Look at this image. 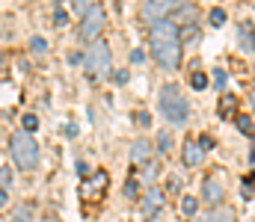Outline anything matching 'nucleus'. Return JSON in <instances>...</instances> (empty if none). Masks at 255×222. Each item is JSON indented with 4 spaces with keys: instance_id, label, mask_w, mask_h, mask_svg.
Listing matches in <instances>:
<instances>
[{
    "instance_id": "f257e3e1",
    "label": "nucleus",
    "mask_w": 255,
    "mask_h": 222,
    "mask_svg": "<svg viewBox=\"0 0 255 222\" xmlns=\"http://www.w3.org/2000/svg\"><path fill=\"white\" fill-rule=\"evenodd\" d=\"M148 42H151V57L160 69L166 72H175L181 66V33L172 21H160V24H151V33H148Z\"/></svg>"
},
{
    "instance_id": "f03ea898",
    "label": "nucleus",
    "mask_w": 255,
    "mask_h": 222,
    "mask_svg": "<svg viewBox=\"0 0 255 222\" xmlns=\"http://www.w3.org/2000/svg\"><path fill=\"white\" fill-rule=\"evenodd\" d=\"M160 113L169 125H184L190 119V104H187L184 92L175 83H166L160 89Z\"/></svg>"
},
{
    "instance_id": "7ed1b4c3",
    "label": "nucleus",
    "mask_w": 255,
    "mask_h": 222,
    "mask_svg": "<svg viewBox=\"0 0 255 222\" xmlns=\"http://www.w3.org/2000/svg\"><path fill=\"white\" fill-rule=\"evenodd\" d=\"M9 151H12V160H15L18 169L30 172V169L39 166V146H36V140H33L27 131L12 134V140H9Z\"/></svg>"
},
{
    "instance_id": "20e7f679",
    "label": "nucleus",
    "mask_w": 255,
    "mask_h": 222,
    "mask_svg": "<svg viewBox=\"0 0 255 222\" xmlns=\"http://www.w3.org/2000/svg\"><path fill=\"white\" fill-rule=\"evenodd\" d=\"M83 66H86L89 77H107L110 74V48H107V42H101V39L92 42L86 57H83Z\"/></svg>"
},
{
    "instance_id": "39448f33",
    "label": "nucleus",
    "mask_w": 255,
    "mask_h": 222,
    "mask_svg": "<svg viewBox=\"0 0 255 222\" xmlns=\"http://www.w3.org/2000/svg\"><path fill=\"white\" fill-rule=\"evenodd\" d=\"M104 24H107V15H104V9L101 6H92L83 18H80V27H77V33H80V39L83 42H98V36H101V30H104Z\"/></svg>"
},
{
    "instance_id": "423d86ee",
    "label": "nucleus",
    "mask_w": 255,
    "mask_h": 222,
    "mask_svg": "<svg viewBox=\"0 0 255 222\" xmlns=\"http://www.w3.org/2000/svg\"><path fill=\"white\" fill-rule=\"evenodd\" d=\"M184 0H145L142 3V18L148 21V24H160L172 9H178Z\"/></svg>"
},
{
    "instance_id": "0eeeda50",
    "label": "nucleus",
    "mask_w": 255,
    "mask_h": 222,
    "mask_svg": "<svg viewBox=\"0 0 255 222\" xmlns=\"http://www.w3.org/2000/svg\"><path fill=\"white\" fill-rule=\"evenodd\" d=\"M104 190H107V172H95V175L80 187V196H83L86 202H95Z\"/></svg>"
},
{
    "instance_id": "6e6552de",
    "label": "nucleus",
    "mask_w": 255,
    "mask_h": 222,
    "mask_svg": "<svg viewBox=\"0 0 255 222\" xmlns=\"http://www.w3.org/2000/svg\"><path fill=\"white\" fill-rule=\"evenodd\" d=\"M166 205V196H163V190L160 187H148L145 190V199H142V214L145 217H154V214H160V208Z\"/></svg>"
},
{
    "instance_id": "1a4fd4ad",
    "label": "nucleus",
    "mask_w": 255,
    "mask_h": 222,
    "mask_svg": "<svg viewBox=\"0 0 255 222\" xmlns=\"http://www.w3.org/2000/svg\"><path fill=\"white\" fill-rule=\"evenodd\" d=\"M202 157H205V148L199 146V140H187L184 143V163L187 166H199Z\"/></svg>"
},
{
    "instance_id": "9d476101",
    "label": "nucleus",
    "mask_w": 255,
    "mask_h": 222,
    "mask_svg": "<svg viewBox=\"0 0 255 222\" xmlns=\"http://www.w3.org/2000/svg\"><path fill=\"white\" fill-rule=\"evenodd\" d=\"M205 202L214 205V208L223 202V184H220L217 178H208V181H205Z\"/></svg>"
},
{
    "instance_id": "9b49d317",
    "label": "nucleus",
    "mask_w": 255,
    "mask_h": 222,
    "mask_svg": "<svg viewBox=\"0 0 255 222\" xmlns=\"http://www.w3.org/2000/svg\"><path fill=\"white\" fill-rule=\"evenodd\" d=\"M217 113H220V119H232V116L238 113V98H235L232 92H226V95L220 98V107H217Z\"/></svg>"
},
{
    "instance_id": "f8f14e48",
    "label": "nucleus",
    "mask_w": 255,
    "mask_h": 222,
    "mask_svg": "<svg viewBox=\"0 0 255 222\" xmlns=\"http://www.w3.org/2000/svg\"><path fill=\"white\" fill-rule=\"evenodd\" d=\"M148 154H151L148 140H136V143H133V148H130V160H133L136 166H142V163L148 160Z\"/></svg>"
},
{
    "instance_id": "ddd939ff",
    "label": "nucleus",
    "mask_w": 255,
    "mask_h": 222,
    "mask_svg": "<svg viewBox=\"0 0 255 222\" xmlns=\"http://www.w3.org/2000/svg\"><path fill=\"white\" fill-rule=\"evenodd\" d=\"M199 222H235V217H232V211H226V208H214L211 214H205Z\"/></svg>"
},
{
    "instance_id": "4468645a",
    "label": "nucleus",
    "mask_w": 255,
    "mask_h": 222,
    "mask_svg": "<svg viewBox=\"0 0 255 222\" xmlns=\"http://www.w3.org/2000/svg\"><path fill=\"white\" fill-rule=\"evenodd\" d=\"M181 214H184V217H196V214H199V202H196L193 196H184V199H181Z\"/></svg>"
},
{
    "instance_id": "2eb2a0df",
    "label": "nucleus",
    "mask_w": 255,
    "mask_h": 222,
    "mask_svg": "<svg viewBox=\"0 0 255 222\" xmlns=\"http://www.w3.org/2000/svg\"><path fill=\"white\" fill-rule=\"evenodd\" d=\"M241 36H244V45H247L250 51H255V21H253V24H244Z\"/></svg>"
},
{
    "instance_id": "dca6fc26",
    "label": "nucleus",
    "mask_w": 255,
    "mask_h": 222,
    "mask_svg": "<svg viewBox=\"0 0 255 222\" xmlns=\"http://www.w3.org/2000/svg\"><path fill=\"white\" fill-rule=\"evenodd\" d=\"M235 125H238V131H241L244 137H253V119H250V116H244V113H241V116L235 119Z\"/></svg>"
},
{
    "instance_id": "f3484780",
    "label": "nucleus",
    "mask_w": 255,
    "mask_h": 222,
    "mask_svg": "<svg viewBox=\"0 0 255 222\" xmlns=\"http://www.w3.org/2000/svg\"><path fill=\"white\" fill-rule=\"evenodd\" d=\"M190 86H193V89H205V86H208V74L193 72L190 74Z\"/></svg>"
},
{
    "instance_id": "a211bd4d",
    "label": "nucleus",
    "mask_w": 255,
    "mask_h": 222,
    "mask_svg": "<svg viewBox=\"0 0 255 222\" xmlns=\"http://www.w3.org/2000/svg\"><path fill=\"white\" fill-rule=\"evenodd\" d=\"M208 21H211L214 27H223V24H226V12H223V9H211V15H208Z\"/></svg>"
},
{
    "instance_id": "6ab92c4d",
    "label": "nucleus",
    "mask_w": 255,
    "mask_h": 222,
    "mask_svg": "<svg viewBox=\"0 0 255 222\" xmlns=\"http://www.w3.org/2000/svg\"><path fill=\"white\" fill-rule=\"evenodd\" d=\"M71 6H74V12H80V15H86L92 6H95V0H71Z\"/></svg>"
},
{
    "instance_id": "aec40b11",
    "label": "nucleus",
    "mask_w": 255,
    "mask_h": 222,
    "mask_svg": "<svg viewBox=\"0 0 255 222\" xmlns=\"http://www.w3.org/2000/svg\"><path fill=\"white\" fill-rule=\"evenodd\" d=\"M12 184V172H9V166H0V190H6Z\"/></svg>"
},
{
    "instance_id": "412c9836",
    "label": "nucleus",
    "mask_w": 255,
    "mask_h": 222,
    "mask_svg": "<svg viewBox=\"0 0 255 222\" xmlns=\"http://www.w3.org/2000/svg\"><path fill=\"white\" fill-rule=\"evenodd\" d=\"M36 128H39V119H36V116H24V131H27V134H33Z\"/></svg>"
},
{
    "instance_id": "4be33fe9",
    "label": "nucleus",
    "mask_w": 255,
    "mask_h": 222,
    "mask_svg": "<svg viewBox=\"0 0 255 222\" xmlns=\"http://www.w3.org/2000/svg\"><path fill=\"white\" fill-rule=\"evenodd\" d=\"M30 48H33L36 54H42V51H45L48 45H45V39H42V36H36V39H30Z\"/></svg>"
},
{
    "instance_id": "5701e85b",
    "label": "nucleus",
    "mask_w": 255,
    "mask_h": 222,
    "mask_svg": "<svg viewBox=\"0 0 255 222\" xmlns=\"http://www.w3.org/2000/svg\"><path fill=\"white\" fill-rule=\"evenodd\" d=\"M54 21H57V27H63L65 21H68V15H65L63 9H60V6H57V15H54Z\"/></svg>"
},
{
    "instance_id": "b1692460",
    "label": "nucleus",
    "mask_w": 255,
    "mask_h": 222,
    "mask_svg": "<svg viewBox=\"0 0 255 222\" xmlns=\"http://www.w3.org/2000/svg\"><path fill=\"white\" fill-rule=\"evenodd\" d=\"M169 146H172V137L169 134H160V151H166Z\"/></svg>"
},
{
    "instance_id": "393cba45",
    "label": "nucleus",
    "mask_w": 255,
    "mask_h": 222,
    "mask_svg": "<svg viewBox=\"0 0 255 222\" xmlns=\"http://www.w3.org/2000/svg\"><path fill=\"white\" fill-rule=\"evenodd\" d=\"M184 36H187V39H193V42H196V39H199V30H196V27H190V24H187V30H184Z\"/></svg>"
},
{
    "instance_id": "a878e982",
    "label": "nucleus",
    "mask_w": 255,
    "mask_h": 222,
    "mask_svg": "<svg viewBox=\"0 0 255 222\" xmlns=\"http://www.w3.org/2000/svg\"><path fill=\"white\" fill-rule=\"evenodd\" d=\"M199 146L208 151V148H214V140H211V137H199Z\"/></svg>"
},
{
    "instance_id": "bb28decb",
    "label": "nucleus",
    "mask_w": 255,
    "mask_h": 222,
    "mask_svg": "<svg viewBox=\"0 0 255 222\" xmlns=\"http://www.w3.org/2000/svg\"><path fill=\"white\" fill-rule=\"evenodd\" d=\"M125 193H128V196H136V181H133V178H130V181H128Z\"/></svg>"
},
{
    "instance_id": "cd10ccee",
    "label": "nucleus",
    "mask_w": 255,
    "mask_h": 222,
    "mask_svg": "<svg viewBox=\"0 0 255 222\" xmlns=\"http://www.w3.org/2000/svg\"><path fill=\"white\" fill-rule=\"evenodd\" d=\"M214 80H217V86L223 89V86H226V72H217V77H214Z\"/></svg>"
},
{
    "instance_id": "c85d7f7f",
    "label": "nucleus",
    "mask_w": 255,
    "mask_h": 222,
    "mask_svg": "<svg viewBox=\"0 0 255 222\" xmlns=\"http://www.w3.org/2000/svg\"><path fill=\"white\" fill-rule=\"evenodd\" d=\"M136 122H139V125H145V128H148V122H151V119H148V113H139V116H136Z\"/></svg>"
},
{
    "instance_id": "c756f323",
    "label": "nucleus",
    "mask_w": 255,
    "mask_h": 222,
    "mask_svg": "<svg viewBox=\"0 0 255 222\" xmlns=\"http://www.w3.org/2000/svg\"><path fill=\"white\" fill-rule=\"evenodd\" d=\"M3 205H6V190H0V211H3Z\"/></svg>"
},
{
    "instance_id": "7c9ffc66",
    "label": "nucleus",
    "mask_w": 255,
    "mask_h": 222,
    "mask_svg": "<svg viewBox=\"0 0 255 222\" xmlns=\"http://www.w3.org/2000/svg\"><path fill=\"white\" fill-rule=\"evenodd\" d=\"M250 101H253V107H255V89H253V95H250Z\"/></svg>"
}]
</instances>
